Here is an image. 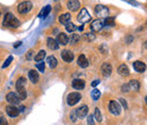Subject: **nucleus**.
<instances>
[{
	"label": "nucleus",
	"instance_id": "f257e3e1",
	"mask_svg": "<svg viewBox=\"0 0 147 125\" xmlns=\"http://www.w3.org/2000/svg\"><path fill=\"white\" fill-rule=\"evenodd\" d=\"M3 26H7V27H11V29H16L20 25L19 20L15 17L11 13H7L5 15V18H3Z\"/></svg>",
	"mask_w": 147,
	"mask_h": 125
},
{
	"label": "nucleus",
	"instance_id": "f03ea898",
	"mask_svg": "<svg viewBox=\"0 0 147 125\" xmlns=\"http://www.w3.org/2000/svg\"><path fill=\"white\" fill-rule=\"evenodd\" d=\"M25 84H26V80L24 77H19L16 82V90H17V94L20 98V100L26 99V97H27V93L25 90Z\"/></svg>",
	"mask_w": 147,
	"mask_h": 125
},
{
	"label": "nucleus",
	"instance_id": "7ed1b4c3",
	"mask_svg": "<svg viewBox=\"0 0 147 125\" xmlns=\"http://www.w3.org/2000/svg\"><path fill=\"white\" fill-rule=\"evenodd\" d=\"M94 12H95V15L98 16V17H101V18L109 17V8H108L107 6L97 5V6H95Z\"/></svg>",
	"mask_w": 147,
	"mask_h": 125
},
{
	"label": "nucleus",
	"instance_id": "20e7f679",
	"mask_svg": "<svg viewBox=\"0 0 147 125\" xmlns=\"http://www.w3.org/2000/svg\"><path fill=\"white\" fill-rule=\"evenodd\" d=\"M32 7H33V3L31 1H23L18 5L17 10L19 14H27L28 12H31Z\"/></svg>",
	"mask_w": 147,
	"mask_h": 125
},
{
	"label": "nucleus",
	"instance_id": "39448f33",
	"mask_svg": "<svg viewBox=\"0 0 147 125\" xmlns=\"http://www.w3.org/2000/svg\"><path fill=\"white\" fill-rule=\"evenodd\" d=\"M91 18H92V16H91V15H90V13L87 12V9L83 8V9L79 12L78 16H77V20H78L79 23H82V24H85V23L90 22V20H91Z\"/></svg>",
	"mask_w": 147,
	"mask_h": 125
},
{
	"label": "nucleus",
	"instance_id": "423d86ee",
	"mask_svg": "<svg viewBox=\"0 0 147 125\" xmlns=\"http://www.w3.org/2000/svg\"><path fill=\"white\" fill-rule=\"evenodd\" d=\"M80 99H82V94L80 93H78V92H71L67 97V104L69 106H75Z\"/></svg>",
	"mask_w": 147,
	"mask_h": 125
},
{
	"label": "nucleus",
	"instance_id": "0eeeda50",
	"mask_svg": "<svg viewBox=\"0 0 147 125\" xmlns=\"http://www.w3.org/2000/svg\"><path fill=\"white\" fill-rule=\"evenodd\" d=\"M109 110H110L113 115L118 116V115H120V113H121V106L119 105L118 101L111 100L110 102H109Z\"/></svg>",
	"mask_w": 147,
	"mask_h": 125
},
{
	"label": "nucleus",
	"instance_id": "6e6552de",
	"mask_svg": "<svg viewBox=\"0 0 147 125\" xmlns=\"http://www.w3.org/2000/svg\"><path fill=\"white\" fill-rule=\"evenodd\" d=\"M104 19L103 18H98L96 20L92 22V25H91V30L93 32H100L103 27H104Z\"/></svg>",
	"mask_w": 147,
	"mask_h": 125
},
{
	"label": "nucleus",
	"instance_id": "1a4fd4ad",
	"mask_svg": "<svg viewBox=\"0 0 147 125\" xmlns=\"http://www.w3.org/2000/svg\"><path fill=\"white\" fill-rule=\"evenodd\" d=\"M6 99L11 105H18L19 102H20V98L18 97V94H16L15 92H9L6 96Z\"/></svg>",
	"mask_w": 147,
	"mask_h": 125
},
{
	"label": "nucleus",
	"instance_id": "9d476101",
	"mask_svg": "<svg viewBox=\"0 0 147 125\" xmlns=\"http://www.w3.org/2000/svg\"><path fill=\"white\" fill-rule=\"evenodd\" d=\"M75 113H76L77 118H80L82 120V118H84L88 114V107L86 105H83V106H80L79 108L75 109Z\"/></svg>",
	"mask_w": 147,
	"mask_h": 125
},
{
	"label": "nucleus",
	"instance_id": "9b49d317",
	"mask_svg": "<svg viewBox=\"0 0 147 125\" xmlns=\"http://www.w3.org/2000/svg\"><path fill=\"white\" fill-rule=\"evenodd\" d=\"M6 111H7V114H8V116H10V117H17L19 114V109L16 106H14V105H9V106H7L6 107Z\"/></svg>",
	"mask_w": 147,
	"mask_h": 125
},
{
	"label": "nucleus",
	"instance_id": "f8f14e48",
	"mask_svg": "<svg viewBox=\"0 0 147 125\" xmlns=\"http://www.w3.org/2000/svg\"><path fill=\"white\" fill-rule=\"evenodd\" d=\"M57 43L58 44H61V46H66V44H68L69 42V38L68 36L66 34V33H63V32H61V33H59L58 34V38H57Z\"/></svg>",
	"mask_w": 147,
	"mask_h": 125
},
{
	"label": "nucleus",
	"instance_id": "ddd939ff",
	"mask_svg": "<svg viewBox=\"0 0 147 125\" xmlns=\"http://www.w3.org/2000/svg\"><path fill=\"white\" fill-rule=\"evenodd\" d=\"M79 7H80L79 0H68V2H67V8H68L70 12H76V10H78Z\"/></svg>",
	"mask_w": 147,
	"mask_h": 125
},
{
	"label": "nucleus",
	"instance_id": "4468645a",
	"mask_svg": "<svg viewBox=\"0 0 147 125\" xmlns=\"http://www.w3.org/2000/svg\"><path fill=\"white\" fill-rule=\"evenodd\" d=\"M61 58L66 63H71L74 60V53L70 50H63V51H61Z\"/></svg>",
	"mask_w": 147,
	"mask_h": 125
},
{
	"label": "nucleus",
	"instance_id": "2eb2a0df",
	"mask_svg": "<svg viewBox=\"0 0 147 125\" xmlns=\"http://www.w3.org/2000/svg\"><path fill=\"white\" fill-rule=\"evenodd\" d=\"M134 68L135 71L138 72V73H144L146 71V65L140 61V60H137V61H134Z\"/></svg>",
	"mask_w": 147,
	"mask_h": 125
},
{
	"label": "nucleus",
	"instance_id": "dca6fc26",
	"mask_svg": "<svg viewBox=\"0 0 147 125\" xmlns=\"http://www.w3.org/2000/svg\"><path fill=\"white\" fill-rule=\"evenodd\" d=\"M73 88L75 90H83L85 88V82L84 80H80V79H75L71 83Z\"/></svg>",
	"mask_w": 147,
	"mask_h": 125
},
{
	"label": "nucleus",
	"instance_id": "f3484780",
	"mask_svg": "<svg viewBox=\"0 0 147 125\" xmlns=\"http://www.w3.org/2000/svg\"><path fill=\"white\" fill-rule=\"evenodd\" d=\"M47 46L51 50H57L59 48V44L57 43V41H55L53 38H48L47 39Z\"/></svg>",
	"mask_w": 147,
	"mask_h": 125
},
{
	"label": "nucleus",
	"instance_id": "a211bd4d",
	"mask_svg": "<svg viewBox=\"0 0 147 125\" xmlns=\"http://www.w3.org/2000/svg\"><path fill=\"white\" fill-rule=\"evenodd\" d=\"M101 71H102V74L104 76H109V75H111V73H112V66H111L109 63H104L102 65V67H101Z\"/></svg>",
	"mask_w": 147,
	"mask_h": 125
},
{
	"label": "nucleus",
	"instance_id": "6ab92c4d",
	"mask_svg": "<svg viewBox=\"0 0 147 125\" xmlns=\"http://www.w3.org/2000/svg\"><path fill=\"white\" fill-rule=\"evenodd\" d=\"M70 20H71V16H70L69 13H66V14H62V15L59 16V22H60L61 24H63V25L70 23Z\"/></svg>",
	"mask_w": 147,
	"mask_h": 125
},
{
	"label": "nucleus",
	"instance_id": "aec40b11",
	"mask_svg": "<svg viewBox=\"0 0 147 125\" xmlns=\"http://www.w3.org/2000/svg\"><path fill=\"white\" fill-rule=\"evenodd\" d=\"M77 64H78L80 67H83V68H86V67L88 66V60H87V58H86L84 55H80V56L78 57Z\"/></svg>",
	"mask_w": 147,
	"mask_h": 125
},
{
	"label": "nucleus",
	"instance_id": "412c9836",
	"mask_svg": "<svg viewBox=\"0 0 147 125\" xmlns=\"http://www.w3.org/2000/svg\"><path fill=\"white\" fill-rule=\"evenodd\" d=\"M118 73L121 75V76H128L129 75V67L127 65H125V64H122V65H120L119 67H118Z\"/></svg>",
	"mask_w": 147,
	"mask_h": 125
},
{
	"label": "nucleus",
	"instance_id": "4be33fe9",
	"mask_svg": "<svg viewBox=\"0 0 147 125\" xmlns=\"http://www.w3.org/2000/svg\"><path fill=\"white\" fill-rule=\"evenodd\" d=\"M128 88L129 90H132V91H138L140 89V83L137 80H131L128 83Z\"/></svg>",
	"mask_w": 147,
	"mask_h": 125
},
{
	"label": "nucleus",
	"instance_id": "5701e85b",
	"mask_svg": "<svg viewBox=\"0 0 147 125\" xmlns=\"http://www.w3.org/2000/svg\"><path fill=\"white\" fill-rule=\"evenodd\" d=\"M47 63H48V65H49L50 68H55L57 65H58V61H57L55 56H49L47 58Z\"/></svg>",
	"mask_w": 147,
	"mask_h": 125
},
{
	"label": "nucleus",
	"instance_id": "b1692460",
	"mask_svg": "<svg viewBox=\"0 0 147 125\" xmlns=\"http://www.w3.org/2000/svg\"><path fill=\"white\" fill-rule=\"evenodd\" d=\"M28 79L33 83H37V81H38V73L36 71H34V70H31V71L28 72Z\"/></svg>",
	"mask_w": 147,
	"mask_h": 125
},
{
	"label": "nucleus",
	"instance_id": "393cba45",
	"mask_svg": "<svg viewBox=\"0 0 147 125\" xmlns=\"http://www.w3.org/2000/svg\"><path fill=\"white\" fill-rule=\"evenodd\" d=\"M50 12H51V6H45V7H43V9L41 10V13H40V17L41 18H45L49 14H50Z\"/></svg>",
	"mask_w": 147,
	"mask_h": 125
},
{
	"label": "nucleus",
	"instance_id": "a878e982",
	"mask_svg": "<svg viewBox=\"0 0 147 125\" xmlns=\"http://www.w3.org/2000/svg\"><path fill=\"white\" fill-rule=\"evenodd\" d=\"M45 56H47V53H45L44 50H40V51L37 53L36 56L34 57V60L37 61V63H38V61H43V59H44Z\"/></svg>",
	"mask_w": 147,
	"mask_h": 125
},
{
	"label": "nucleus",
	"instance_id": "bb28decb",
	"mask_svg": "<svg viewBox=\"0 0 147 125\" xmlns=\"http://www.w3.org/2000/svg\"><path fill=\"white\" fill-rule=\"evenodd\" d=\"M79 39H80V36L79 34H71L70 36V39H69V41L68 42H70V44H76L78 41H79Z\"/></svg>",
	"mask_w": 147,
	"mask_h": 125
},
{
	"label": "nucleus",
	"instance_id": "cd10ccee",
	"mask_svg": "<svg viewBox=\"0 0 147 125\" xmlns=\"http://www.w3.org/2000/svg\"><path fill=\"white\" fill-rule=\"evenodd\" d=\"M93 116L95 117V120H96L97 122H101V121H102L101 111H100V109H98V108H95V110H94V115H93Z\"/></svg>",
	"mask_w": 147,
	"mask_h": 125
},
{
	"label": "nucleus",
	"instance_id": "c85d7f7f",
	"mask_svg": "<svg viewBox=\"0 0 147 125\" xmlns=\"http://www.w3.org/2000/svg\"><path fill=\"white\" fill-rule=\"evenodd\" d=\"M76 29H77V27H76V25H75L74 23H71V22H70V23H68V24H66V30H67L68 32H70V33H73Z\"/></svg>",
	"mask_w": 147,
	"mask_h": 125
},
{
	"label": "nucleus",
	"instance_id": "c756f323",
	"mask_svg": "<svg viewBox=\"0 0 147 125\" xmlns=\"http://www.w3.org/2000/svg\"><path fill=\"white\" fill-rule=\"evenodd\" d=\"M104 24H105V25H109V26H114V25H115L114 18L113 17H107V19L104 20Z\"/></svg>",
	"mask_w": 147,
	"mask_h": 125
},
{
	"label": "nucleus",
	"instance_id": "7c9ffc66",
	"mask_svg": "<svg viewBox=\"0 0 147 125\" xmlns=\"http://www.w3.org/2000/svg\"><path fill=\"white\" fill-rule=\"evenodd\" d=\"M100 96H101V92H100V90L94 89L92 91V98L94 99V100H97V99L100 98Z\"/></svg>",
	"mask_w": 147,
	"mask_h": 125
},
{
	"label": "nucleus",
	"instance_id": "2f4dec72",
	"mask_svg": "<svg viewBox=\"0 0 147 125\" xmlns=\"http://www.w3.org/2000/svg\"><path fill=\"white\" fill-rule=\"evenodd\" d=\"M36 68L40 72H44V70H45V64H44V61H38L36 64Z\"/></svg>",
	"mask_w": 147,
	"mask_h": 125
},
{
	"label": "nucleus",
	"instance_id": "473e14b6",
	"mask_svg": "<svg viewBox=\"0 0 147 125\" xmlns=\"http://www.w3.org/2000/svg\"><path fill=\"white\" fill-rule=\"evenodd\" d=\"M11 61H13V56H9V57L7 58V60L3 63V65H2V68H6L7 66H9Z\"/></svg>",
	"mask_w": 147,
	"mask_h": 125
},
{
	"label": "nucleus",
	"instance_id": "72a5a7b5",
	"mask_svg": "<svg viewBox=\"0 0 147 125\" xmlns=\"http://www.w3.org/2000/svg\"><path fill=\"white\" fill-rule=\"evenodd\" d=\"M87 124H88V125H94V116H93V115H88V118H87Z\"/></svg>",
	"mask_w": 147,
	"mask_h": 125
},
{
	"label": "nucleus",
	"instance_id": "f704fd0d",
	"mask_svg": "<svg viewBox=\"0 0 147 125\" xmlns=\"http://www.w3.org/2000/svg\"><path fill=\"white\" fill-rule=\"evenodd\" d=\"M119 101H120V102H121V105H122V106H123V107L126 108V109H127V108H128V104H127V101H126V100H125V99H123V98H119Z\"/></svg>",
	"mask_w": 147,
	"mask_h": 125
},
{
	"label": "nucleus",
	"instance_id": "c9c22d12",
	"mask_svg": "<svg viewBox=\"0 0 147 125\" xmlns=\"http://www.w3.org/2000/svg\"><path fill=\"white\" fill-rule=\"evenodd\" d=\"M100 50H101L102 54H105V53L108 51V47H107V44H102V46L100 47Z\"/></svg>",
	"mask_w": 147,
	"mask_h": 125
},
{
	"label": "nucleus",
	"instance_id": "e433bc0d",
	"mask_svg": "<svg viewBox=\"0 0 147 125\" xmlns=\"http://www.w3.org/2000/svg\"><path fill=\"white\" fill-rule=\"evenodd\" d=\"M85 38H86L87 40H90V41H93V40L95 39V36L92 34V33H87V34H85Z\"/></svg>",
	"mask_w": 147,
	"mask_h": 125
},
{
	"label": "nucleus",
	"instance_id": "4c0bfd02",
	"mask_svg": "<svg viewBox=\"0 0 147 125\" xmlns=\"http://www.w3.org/2000/svg\"><path fill=\"white\" fill-rule=\"evenodd\" d=\"M0 125H8L7 120H6L3 116H0Z\"/></svg>",
	"mask_w": 147,
	"mask_h": 125
},
{
	"label": "nucleus",
	"instance_id": "58836bf2",
	"mask_svg": "<svg viewBox=\"0 0 147 125\" xmlns=\"http://www.w3.org/2000/svg\"><path fill=\"white\" fill-rule=\"evenodd\" d=\"M125 1L129 2V3H130V5H132V6H137V7H139V3H138L136 0H125Z\"/></svg>",
	"mask_w": 147,
	"mask_h": 125
},
{
	"label": "nucleus",
	"instance_id": "ea45409f",
	"mask_svg": "<svg viewBox=\"0 0 147 125\" xmlns=\"http://www.w3.org/2000/svg\"><path fill=\"white\" fill-rule=\"evenodd\" d=\"M33 54H34V51H33V50H30V51L27 53L26 59H27V60H31V59H32V57H33Z\"/></svg>",
	"mask_w": 147,
	"mask_h": 125
},
{
	"label": "nucleus",
	"instance_id": "a19ab883",
	"mask_svg": "<svg viewBox=\"0 0 147 125\" xmlns=\"http://www.w3.org/2000/svg\"><path fill=\"white\" fill-rule=\"evenodd\" d=\"M70 118H71V121H73V122L77 121V116H76V113H75V110H73V111L70 113Z\"/></svg>",
	"mask_w": 147,
	"mask_h": 125
},
{
	"label": "nucleus",
	"instance_id": "79ce46f5",
	"mask_svg": "<svg viewBox=\"0 0 147 125\" xmlns=\"http://www.w3.org/2000/svg\"><path fill=\"white\" fill-rule=\"evenodd\" d=\"M121 90L123 91V92H128L129 91V88H128V84H123L122 87H121Z\"/></svg>",
	"mask_w": 147,
	"mask_h": 125
},
{
	"label": "nucleus",
	"instance_id": "37998d69",
	"mask_svg": "<svg viewBox=\"0 0 147 125\" xmlns=\"http://www.w3.org/2000/svg\"><path fill=\"white\" fill-rule=\"evenodd\" d=\"M132 39H134V38L131 36H129L128 38H127V40H126V41H127V44H130V42L132 41Z\"/></svg>",
	"mask_w": 147,
	"mask_h": 125
},
{
	"label": "nucleus",
	"instance_id": "c03bdc74",
	"mask_svg": "<svg viewBox=\"0 0 147 125\" xmlns=\"http://www.w3.org/2000/svg\"><path fill=\"white\" fill-rule=\"evenodd\" d=\"M100 83V81L98 80H96V81H94V82H92V87H96L97 84Z\"/></svg>",
	"mask_w": 147,
	"mask_h": 125
},
{
	"label": "nucleus",
	"instance_id": "a18cd8bd",
	"mask_svg": "<svg viewBox=\"0 0 147 125\" xmlns=\"http://www.w3.org/2000/svg\"><path fill=\"white\" fill-rule=\"evenodd\" d=\"M20 44H22V42L19 41V42H17V43H15V44H14V47H15V48H17V47H19Z\"/></svg>",
	"mask_w": 147,
	"mask_h": 125
},
{
	"label": "nucleus",
	"instance_id": "49530a36",
	"mask_svg": "<svg viewBox=\"0 0 147 125\" xmlns=\"http://www.w3.org/2000/svg\"><path fill=\"white\" fill-rule=\"evenodd\" d=\"M0 15H1V14H0Z\"/></svg>",
	"mask_w": 147,
	"mask_h": 125
}]
</instances>
